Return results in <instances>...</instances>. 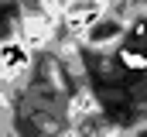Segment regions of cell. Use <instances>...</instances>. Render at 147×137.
<instances>
[{
    "label": "cell",
    "instance_id": "6da1fadb",
    "mask_svg": "<svg viewBox=\"0 0 147 137\" xmlns=\"http://www.w3.org/2000/svg\"><path fill=\"white\" fill-rule=\"evenodd\" d=\"M28 65H31V48L21 38L0 41V79H14V75H21Z\"/></svg>",
    "mask_w": 147,
    "mask_h": 137
},
{
    "label": "cell",
    "instance_id": "7a4b0ae2",
    "mask_svg": "<svg viewBox=\"0 0 147 137\" xmlns=\"http://www.w3.org/2000/svg\"><path fill=\"white\" fill-rule=\"evenodd\" d=\"M120 62H123V68H147V52H130V48H123V52H120Z\"/></svg>",
    "mask_w": 147,
    "mask_h": 137
}]
</instances>
